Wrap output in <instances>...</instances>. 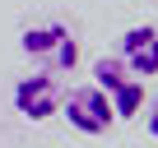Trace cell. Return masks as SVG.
I'll use <instances>...</instances> for the list:
<instances>
[{"label": "cell", "mask_w": 158, "mask_h": 148, "mask_svg": "<svg viewBox=\"0 0 158 148\" xmlns=\"http://www.w3.org/2000/svg\"><path fill=\"white\" fill-rule=\"evenodd\" d=\"M19 51L42 69V74H70L79 65V42H74V28H65L60 19H42V23H28L19 33Z\"/></svg>", "instance_id": "cell-1"}, {"label": "cell", "mask_w": 158, "mask_h": 148, "mask_svg": "<svg viewBox=\"0 0 158 148\" xmlns=\"http://www.w3.org/2000/svg\"><path fill=\"white\" fill-rule=\"evenodd\" d=\"M93 88L112 102L116 120H135L139 107H144V79H135L116 56H98L93 60Z\"/></svg>", "instance_id": "cell-2"}, {"label": "cell", "mask_w": 158, "mask_h": 148, "mask_svg": "<svg viewBox=\"0 0 158 148\" xmlns=\"http://www.w3.org/2000/svg\"><path fill=\"white\" fill-rule=\"evenodd\" d=\"M60 116L70 120V130L89 134V139H98V134H107V130L116 125V116H112V102H107V97H102L93 84H79V88L60 93Z\"/></svg>", "instance_id": "cell-3"}, {"label": "cell", "mask_w": 158, "mask_h": 148, "mask_svg": "<svg viewBox=\"0 0 158 148\" xmlns=\"http://www.w3.org/2000/svg\"><path fill=\"white\" fill-rule=\"evenodd\" d=\"M60 79L56 74H23V79L14 84V111L23 116V120H33V125H42V120H51L56 111H60Z\"/></svg>", "instance_id": "cell-4"}, {"label": "cell", "mask_w": 158, "mask_h": 148, "mask_svg": "<svg viewBox=\"0 0 158 148\" xmlns=\"http://www.w3.org/2000/svg\"><path fill=\"white\" fill-rule=\"evenodd\" d=\"M116 60L135 74V79H153L158 74V23H130L121 33Z\"/></svg>", "instance_id": "cell-5"}, {"label": "cell", "mask_w": 158, "mask_h": 148, "mask_svg": "<svg viewBox=\"0 0 158 148\" xmlns=\"http://www.w3.org/2000/svg\"><path fill=\"white\" fill-rule=\"evenodd\" d=\"M144 125H149V134H153V139H158V97H153V102H149V111H144Z\"/></svg>", "instance_id": "cell-6"}]
</instances>
